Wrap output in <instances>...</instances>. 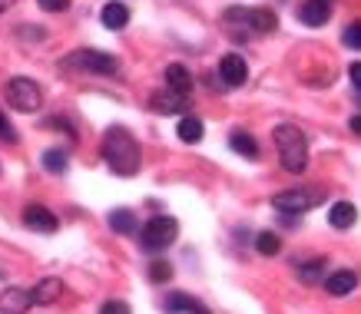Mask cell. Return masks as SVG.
Returning a JSON list of instances; mask_svg holds the SVG:
<instances>
[{"label":"cell","instance_id":"6da1fadb","mask_svg":"<svg viewBox=\"0 0 361 314\" xmlns=\"http://www.w3.org/2000/svg\"><path fill=\"white\" fill-rule=\"evenodd\" d=\"M103 163L110 165L116 175H136L140 172L142 152H140V142L130 136V130L113 126V130L103 136Z\"/></svg>","mask_w":361,"mask_h":314},{"label":"cell","instance_id":"7a4b0ae2","mask_svg":"<svg viewBox=\"0 0 361 314\" xmlns=\"http://www.w3.org/2000/svg\"><path fill=\"white\" fill-rule=\"evenodd\" d=\"M275 149H279V163H282L285 172H305L308 165V139L305 132L292 126V123H282V126H275Z\"/></svg>","mask_w":361,"mask_h":314},{"label":"cell","instance_id":"3957f363","mask_svg":"<svg viewBox=\"0 0 361 314\" xmlns=\"http://www.w3.org/2000/svg\"><path fill=\"white\" fill-rule=\"evenodd\" d=\"M179 235V222L169 215H153L140 228V249L142 251H166Z\"/></svg>","mask_w":361,"mask_h":314},{"label":"cell","instance_id":"277c9868","mask_svg":"<svg viewBox=\"0 0 361 314\" xmlns=\"http://www.w3.org/2000/svg\"><path fill=\"white\" fill-rule=\"evenodd\" d=\"M322 199H325L322 189H285V192H279L272 199V206L279 212H285V215H302L308 208L322 206Z\"/></svg>","mask_w":361,"mask_h":314},{"label":"cell","instance_id":"5b68a950","mask_svg":"<svg viewBox=\"0 0 361 314\" xmlns=\"http://www.w3.org/2000/svg\"><path fill=\"white\" fill-rule=\"evenodd\" d=\"M7 103L17 113H33V109H40V103H44V93H40V87L33 83L30 76H13L11 83H7Z\"/></svg>","mask_w":361,"mask_h":314},{"label":"cell","instance_id":"8992f818","mask_svg":"<svg viewBox=\"0 0 361 314\" xmlns=\"http://www.w3.org/2000/svg\"><path fill=\"white\" fill-rule=\"evenodd\" d=\"M70 66H80V70H90V73H103V76H113L120 70L116 56L103 54V50H77V54L66 60Z\"/></svg>","mask_w":361,"mask_h":314},{"label":"cell","instance_id":"52a82bcc","mask_svg":"<svg viewBox=\"0 0 361 314\" xmlns=\"http://www.w3.org/2000/svg\"><path fill=\"white\" fill-rule=\"evenodd\" d=\"M226 20H245L255 33H272V30H279V17H275L272 11H265V7H259V11L229 7V11H226Z\"/></svg>","mask_w":361,"mask_h":314},{"label":"cell","instance_id":"ba28073f","mask_svg":"<svg viewBox=\"0 0 361 314\" xmlns=\"http://www.w3.org/2000/svg\"><path fill=\"white\" fill-rule=\"evenodd\" d=\"M149 109H153V113H159V116H176V113L189 109V96H183V93H176V89L166 87V89H159V93H153Z\"/></svg>","mask_w":361,"mask_h":314},{"label":"cell","instance_id":"9c48e42d","mask_svg":"<svg viewBox=\"0 0 361 314\" xmlns=\"http://www.w3.org/2000/svg\"><path fill=\"white\" fill-rule=\"evenodd\" d=\"M219 73H222V83L226 87H242L245 80H249V66L242 60L239 54H226L219 60Z\"/></svg>","mask_w":361,"mask_h":314},{"label":"cell","instance_id":"30bf717a","mask_svg":"<svg viewBox=\"0 0 361 314\" xmlns=\"http://www.w3.org/2000/svg\"><path fill=\"white\" fill-rule=\"evenodd\" d=\"M329 17H331L329 0H305V4L298 7V20L305 23V27H325Z\"/></svg>","mask_w":361,"mask_h":314},{"label":"cell","instance_id":"8fae6325","mask_svg":"<svg viewBox=\"0 0 361 314\" xmlns=\"http://www.w3.org/2000/svg\"><path fill=\"white\" fill-rule=\"evenodd\" d=\"M23 222H27V228H33V232H44V235L56 232V225H60V222H56V215L47 206H27Z\"/></svg>","mask_w":361,"mask_h":314},{"label":"cell","instance_id":"7c38bea8","mask_svg":"<svg viewBox=\"0 0 361 314\" xmlns=\"http://www.w3.org/2000/svg\"><path fill=\"white\" fill-rule=\"evenodd\" d=\"M358 288V275L351 268H341V271H331L329 278H325V291L331 294V298H345V294H351Z\"/></svg>","mask_w":361,"mask_h":314},{"label":"cell","instance_id":"4fadbf2b","mask_svg":"<svg viewBox=\"0 0 361 314\" xmlns=\"http://www.w3.org/2000/svg\"><path fill=\"white\" fill-rule=\"evenodd\" d=\"M30 304V291H23V288H7L0 294V311L4 314H23Z\"/></svg>","mask_w":361,"mask_h":314},{"label":"cell","instance_id":"5bb4252c","mask_svg":"<svg viewBox=\"0 0 361 314\" xmlns=\"http://www.w3.org/2000/svg\"><path fill=\"white\" fill-rule=\"evenodd\" d=\"M60 294H63V282H60V278H44V282H37V288L30 291V301L47 308V304H54Z\"/></svg>","mask_w":361,"mask_h":314},{"label":"cell","instance_id":"9a60e30c","mask_svg":"<svg viewBox=\"0 0 361 314\" xmlns=\"http://www.w3.org/2000/svg\"><path fill=\"white\" fill-rule=\"evenodd\" d=\"M166 87L176 89V93H183V96H189V93H192V76H189L186 66L183 63L166 66Z\"/></svg>","mask_w":361,"mask_h":314},{"label":"cell","instance_id":"2e32d148","mask_svg":"<svg viewBox=\"0 0 361 314\" xmlns=\"http://www.w3.org/2000/svg\"><path fill=\"white\" fill-rule=\"evenodd\" d=\"M99 20H103V27H110V30H123V27L130 23V11H126V4L110 0V4L99 11Z\"/></svg>","mask_w":361,"mask_h":314},{"label":"cell","instance_id":"e0dca14e","mask_svg":"<svg viewBox=\"0 0 361 314\" xmlns=\"http://www.w3.org/2000/svg\"><path fill=\"white\" fill-rule=\"evenodd\" d=\"M329 222H331V228H351L355 222H358V208L351 206V202H335V206L329 208Z\"/></svg>","mask_w":361,"mask_h":314},{"label":"cell","instance_id":"ac0fdd59","mask_svg":"<svg viewBox=\"0 0 361 314\" xmlns=\"http://www.w3.org/2000/svg\"><path fill=\"white\" fill-rule=\"evenodd\" d=\"M166 311L176 314V311H186V314H209V308L202 301H196V298H189V294H173L169 301H166Z\"/></svg>","mask_w":361,"mask_h":314},{"label":"cell","instance_id":"d6986e66","mask_svg":"<svg viewBox=\"0 0 361 314\" xmlns=\"http://www.w3.org/2000/svg\"><path fill=\"white\" fill-rule=\"evenodd\" d=\"M176 132H179V139L183 142H202V132H206V126H202V120H196V116H183L179 120V126H176Z\"/></svg>","mask_w":361,"mask_h":314},{"label":"cell","instance_id":"ffe728a7","mask_svg":"<svg viewBox=\"0 0 361 314\" xmlns=\"http://www.w3.org/2000/svg\"><path fill=\"white\" fill-rule=\"evenodd\" d=\"M229 146H232V152H239V156H245V159H255V156H259V142L242 130H235L229 136Z\"/></svg>","mask_w":361,"mask_h":314},{"label":"cell","instance_id":"44dd1931","mask_svg":"<svg viewBox=\"0 0 361 314\" xmlns=\"http://www.w3.org/2000/svg\"><path fill=\"white\" fill-rule=\"evenodd\" d=\"M110 228L120 232V235H133V232H136V215H133L130 208H116L110 215Z\"/></svg>","mask_w":361,"mask_h":314},{"label":"cell","instance_id":"7402d4cb","mask_svg":"<svg viewBox=\"0 0 361 314\" xmlns=\"http://www.w3.org/2000/svg\"><path fill=\"white\" fill-rule=\"evenodd\" d=\"M66 165H70V163H66V152L63 149H47L44 152V169L50 175H63Z\"/></svg>","mask_w":361,"mask_h":314},{"label":"cell","instance_id":"603a6c76","mask_svg":"<svg viewBox=\"0 0 361 314\" xmlns=\"http://www.w3.org/2000/svg\"><path fill=\"white\" fill-rule=\"evenodd\" d=\"M255 251H259V255H265V258H272V255H279V251H282V239H279V235H272V232H262V235L255 239Z\"/></svg>","mask_w":361,"mask_h":314},{"label":"cell","instance_id":"cb8c5ba5","mask_svg":"<svg viewBox=\"0 0 361 314\" xmlns=\"http://www.w3.org/2000/svg\"><path fill=\"white\" fill-rule=\"evenodd\" d=\"M322 275H325V261L322 258H312V261H305V265L298 268V278H302L305 284H315Z\"/></svg>","mask_w":361,"mask_h":314},{"label":"cell","instance_id":"d4e9b609","mask_svg":"<svg viewBox=\"0 0 361 314\" xmlns=\"http://www.w3.org/2000/svg\"><path fill=\"white\" fill-rule=\"evenodd\" d=\"M169 278H173V268L166 261H153L149 265V282H169Z\"/></svg>","mask_w":361,"mask_h":314},{"label":"cell","instance_id":"484cf974","mask_svg":"<svg viewBox=\"0 0 361 314\" xmlns=\"http://www.w3.org/2000/svg\"><path fill=\"white\" fill-rule=\"evenodd\" d=\"M341 40H345L348 46H355V50H361V20L351 23L348 30H345V37H341Z\"/></svg>","mask_w":361,"mask_h":314},{"label":"cell","instance_id":"4316f807","mask_svg":"<svg viewBox=\"0 0 361 314\" xmlns=\"http://www.w3.org/2000/svg\"><path fill=\"white\" fill-rule=\"evenodd\" d=\"M99 314H133L130 304L126 301H106L103 308H99Z\"/></svg>","mask_w":361,"mask_h":314},{"label":"cell","instance_id":"83f0119b","mask_svg":"<svg viewBox=\"0 0 361 314\" xmlns=\"http://www.w3.org/2000/svg\"><path fill=\"white\" fill-rule=\"evenodd\" d=\"M37 4H40L47 13H60V11H66V7H70V0H37Z\"/></svg>","mask_w":361,"mask_h":314},{"label":"cell","instance_id":"f1b7e54d","mask_svg":"<svg viewBox=\"0 0 361 314\" xmlns=\"http://www.w3.org/2000/svg\"><path fill=\"white\" fill-rule=\"evenodd\" d=\"M348 80H351V87L361 93V63H351L348 66Z\"/></svg>","mask_w":361,"mask_h":314},{"label":"cell","instance_id":"f546056e","mask_svg":"<svg viewBox=\"0 0 361 314\" xmlns=\"http://www.w3.org/2000/svg\"><path fill=\"white\" fill-rule=\"evenodd\" d=\"M0 139H17V136H13V130H11V123H7V116H4V113H0Z\"/></svg>","mask_w":361,"mask_h":314},{"label":"cell","instance_id":"4dcf8cb0","mask_svg":"<svg viewBox=\"0 0 361 314\" xmlns=\"http://www.w3.org/2000/svg\"><path fill=\"white\" fill-rule=\"evenodd\" d=\"M351 130L361 132V116H351Z\"/></svg>","mask_w":361,"mask_h":314},{"label":"cell","instance_id":"1f68e13d","mask_svg":"<svg viewBox=\"0 0 361 314\" xmlns=\"http://www.w3.org/2000/svg\"><path fill=\"white\" fill-rule=\"evenodd\" d=\"M13 4H17V0H0V13L7 11V7H13Z\"/></svg>","mask_w":361,"mask_h":314}]
</instances>
